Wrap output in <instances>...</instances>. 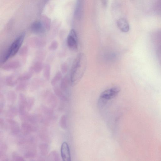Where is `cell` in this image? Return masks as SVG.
<instances>
[{
    "instance_id": "obj_31",
    "label": "cell",
    "mask_w": 161,
    "mask_h": 161,
    "mask_svg": "<svg viewBox=\"0 0 161 161\" xmlns=\"http://www.w3.org/2000/svg\"><path fill=\"white\" fill-rule=\"evenodd\" d=\"M28 85V83L26 81L21 82L17 86L16 90L18 91H24L26 89Z\"/></svg>"
},
{
    "instance_id": "obj_29",
    "label": "cell",
    "mask_w": 161,
    "mask_h": 161,
    "mask_svg": "<svg viewBox=\"0 0 161 161\" xmlns=\"http://www.w3.org/2000/svg\"><path fill=\"white\" fill-rule=\"evenodd\" d=\"M34 103H35V99L33 97L28 98L27 99L26 110L29 111L33 108Z\"/></svg>"
},
{
    "instance_id": "obj_22",
    "label": "cell",
    "mask_w": 161,
    "mask_h": 161,
    "mask_svg": "<svg viewBox=\"0 0 161 161\" xmlns=\"http://www.w3.org/2000/svg\"><path fill=\"white\" fill-rule=\"evenodd\" d=\"M39 148L41 154L43 156L46 155L49 151V147L48 144H42L39 146Z\"/></svg>"
},
{
    "instance_id": "obj_2",
    "label": "cell",
    "mask_w": 161,
    "mask_h": 161,
    "mask_svg": "<svg viewBox=\"0 0 161 161\" xmlns=\"http://www.w3.org/2000/svg\"><path fill=\"white\" fill-rule=\"evenodd\" d=\"M25 37V33H23L13 42L4 56L2 62L5 63L10 58H12L19 51Z\"/></svg>"
},
{
    "instance_id": "obj_14",
    "label": "cell",
    "mask_w": 161,
    "mask_h": 161,
    "mask_svg": "<svg viewBox=\"0 0 161 161\" xmlns=\"http://www.w3.org/2000/svg\"><path fill=\"white\" fill-rule=\"evenodd\" d=\"M30 46L34 48H39L43 47L45 44L44 40L34 38L29 41Z\"/></svg>"
},
{
    "instance_id": "obj_15",
    "label": "cell",
    "mask_w": 161,
    "mask_h": 161,
    "mask_svg": "<svg viewBox=\"0 0 161 161\" xmlns=\"http://www.w3.org/2000/svg\"><path fill=\"white\" fill-rule=\"evenodd\" d=\"M43 64L40 61H37L31 67L30 71L33 73L39 74L43 68Z\"/></svg>"
},
{
    "instance_id": "obj_11",
    "label": "cell",
    "mask_w": 161,
    "mask_h": 161,
    "mask_svg": "<svg viewBox=\"0 0 161 161\" xmlns=\"http://www.w3.org/2000/svg\"><path fill=\"white\" fill-rule=\"evenodd\" d=\"M7 122L9 124L11 131L14 135H17L19 133L20 130L18 123L11 118L7 119Z\"/></svg>"
},
{
    "instance_id": "obj_13",
    "label": "cell",
    "mask_w": 161,
    "mask_h": 161,
    "mask_svg": "<svg viewBox=\"0 0 161 161\" xmlns=\"http://www.w3.org/2000/svg\"><path fill=\"white\" fill-rule=\"evenodd\" d=\"M27 99L25 95L21 94L19 96V113L26 112Z\"/></svg>"
},
{
    "instance_id": "obj_12",
    "label": "cell",
    "mask_w": 161,
    "mask_h": 161,
    "mask_svg": "<svg viewBox=\"0 0 161 161\" xmlns=\"http://www.w3.org/2000/svg\"><path fill=\"white\" fill-rule=\"evenodd\" d=\"M32 31L37 34H42L45 32V28L42 23L40 21L34 22L31 26Z\"/></svg>"
},
{
    "instance_id": "obj_38",
    "label": "cell",
    "mask_w": 161,
    "mask_h": 161,
    "mask_svg": "<svg viewBox=\"0 0 161 161\" xmlns=\"http://www.w3.org/2000/svg\"><path fill=\"white\" fill-rule=\"evenodd\" d=\"M103 5L105 7L106 6L108 3V0H101Z\"/></svg>"
},
{
    "instance_id": "obj_17",
    "label": "cell",
    "mask_w": 161,
    "mask_h": 161,
    "mask_svg": "<svg viewBox=\"0 0 161 161\" xmlns=\"http://www.w3.org/2000/svg\"><path fill=\"white\" fill-rule=\"evenodd\" d=\"M57 97H58L61 100L66 101L67 100V98L63 94V90L60 87L56 86L53 89Z\"/></svg>"
},
{
    "instance_id": "obj_24",
    "label": "cell",
    "mask_w": 161,
    "mask_h": 161,
    "mask_svg": "<svg viewBox=\"0 0 161 161\" xmlns=\"http://www.w3.org/2000/svg\"><path fill=\"white\" fill-rule=\"evenodd\" d=\"M69 83V81L67 76H65L61 80L60 85L61 89L63 91H66L68 89Z\"/></svg>"
},
{
    "instance_id": "obj_39",
    "label": "cell",
    "mask_w": 161,
    "mask_h": 161,
    "mask_svg": "<svg viewBox=\"0 0 161 161\" xmlns=\"http://www.w3.org/2000/svg\"><path fill=\"white\" fill-rule=\"evenodd\" d=\"M4 124V122L2 118H1L0 119V125H1V127H3Z\"/></svg>"
},
{
    "instance_id": "obj_23",
    "label": "cell",
    "mask_w": 161,
    "mask_h": 161,
    "mask_svg": "<svg viewBox=\"0 0 161 161\" xmlns=\"http://www.w3.org/2000/svg\"><path fill=\"white\" fill-rule=\"evenodd\" d=\"M48 159L49 161H58L60 160L58 153L56 151H52L49 155Z\"/></svg>"
},
{
    "instance_id": "obj_28",
    "label": "cell",
    "mask_w": 161,
    "mask_h": 161,
    "mask_svg": "<svg viewBox=\"0 0 161 161\" xmlns=\"http://www.w3.org/2000/svg\"><path fill=\"white\" fill-rule=\"evenodd\" d=\"M8 100L11 103H14L16 101L17 99V95L14 92L10 91L7 94Z\"/></svg>"
},
{
    "instance_id": "obj_37",
    "label": "cell",
    "mask_w": 161,
    "mask_h": 161,
    "mask_svg": "<svg viewBox=\"0 0 161 161\" xmlns=\"http://www.w3.org/2000/svg\"><path fill=\"white\" fill-rule=\"evenodd\" d=\"M0 160L1 161H7L8 160V157L6 153L0 154Z\"/></svg>"
},
{
    "instance_id": "obj_1",
    "label": "cell",
    "mask_w": 161,
    "mask_h": 161,
    "mask_svg": "<svg viewBox=\"0 0 161 161\" xmlns=\"http://www.w3.org/2000/svg\"><path fill=\"white\" fill-rule=\"evenodd\" d=\"M87 63L86 55L83 53H79L74 61L71 69L70 81L71 85H76L81 80L86 70Z\"/></svg>"
},
{
    "instance_id": "obj_19",
    "label": "cell",
    "mask_w": 161,
    "mask_h": 161,
    "mask_svg": "<svg viewBox=\"0 0 161 161\" xmlns=\"http://www.w3.org/2000/svg\"><path fill=\"white\" fill-rule=\"evenodd\" d=\"M41 110L49 119H51L53 117V111L51 109L47 106H43L41 107Z\"/></svg>"
},
{
    "instance_id": "obj_34",
    "label": "cell",
    "mask_w": 161,
    "mask_h": 161,
    "mask_svg": "<svg viewBox=\"0 0 161 161\" xmlns=\"http://www.w3.org/2000/svg\"><path fill=\"white\" fill-rule=\"evenodd\" d=\"M28 52V48L26 46H24L20 50L19 55L21 56H26Z\"/></svg>"
},
{
    "instance_id": "obj_20",
    "label": "cell",
    "mask_w": 161,
    "mask_h": 161,
    "mask_svg": "<svg viewBox=\"0 0 161 161\" xmlns=\"http://www.w3.org/2000/svg\"><path fill=\"white\" fill-rule=\"evenodd\" d=\"M18 82V78H15L13 76H10L7 77L6 79V83L8 86L10 87L14 86Z\"/></svg>"
},
{
    "instance_id": "obj_6",
    "label": "cell",
    "mask_w": 161,
    "mask_h": 161,
    "mask_svg": "<svg viewBox=\"0 0 161 161\" xmlns=\"http://www.w3.org/2000/svg\"><path fill=\"white\" fill-rule=\"evenodd\" d=\"M84 6V0H76L74 16L78 20H80L82 17Z\"/></svg>"
},
{
    "instance_id": "obj_18",
    "label": "cell",
    "mask_w": 161,
    "mask_h": 161,
    "mask_svg": "<svg viewBox=\"0 0 161 161\" xmlns=\"http://www.w3.org/2000/svg\"><path fill=\"white\" fill-rule=\"evenodd\" d=\"M18 113V111L16 107L13 105H10L8 110L7 115L10 118H12L16 116Z\"/></svg>"
},
{
    "instance_id": "obj_4",
    "label": "cell",
    "mask_w": 161,
    "mask_h": 161,
    "mask_svg": "<svg viewBox=\"0 0 161 161\" xmlns=\"http://www.w3.org/2000/svg\"><path fill=\"white\" fill-rule=\"evenodd\" d=\"M121 90L119 87L115 86L103 91L101 94V98L106 101H108L116 97Z\"/></svg>"
},
{
    "instance_id": "obj_32",
    "label": "cell",
    "mask_w": 161,
    "mask_h": 161,
    "mask_svg": "<svg viewBox=\"0 0 161 161\" xmlns=\"http://www.w3.org/2000/svg\"><path fill=\"white\" fill-rule=\"evenodd\" d=\"M12 158L14 161H23L25 160L23 157L16 152H14L12 153Z\"/></svg>"
},
{
    "instance_id": "obj_8",
    "label": "cell",
    "mask_w": 161,
    "mask_h": 161,
    "mask_svg": "<svg viewBox=\"0 0 161 161\" xmlns=\"http://www.w3.org/2000/svg\"><path fill=\"white\" fill-rule=\"evenodd\" d=\"M20 66V63L18 60H13L4 65L2 68L6 71H10L16 69Z\"/></svg>"
},
{
    "instance_id": "obj_33",
    "label": "cell",
    "mask_w": 161,
    "mask_h": 161,
    "mask_svg": "<svg viewBox=\"0 0 161 161\" xmlns=\"http://www.w3.org/2000/svg\"><path fill=\"white\" fill-rule=\"evenodd\" d=\"M58 43L56 40L53 41L49 45V51H54L58 48Z\"/></svg>"
},
{
    "instance_id": "obj_9",
    "label": "cell",
    "mask_w": 161,
    "mask_h": 161,
    "mask_svg": "<svg viewBox=\"0 0 161 161\" xmlns=\"http://www.w3.org/2000/svg\"><path fill=\"white\" fill-rule=\"evenodd\" d=\"M36 128L27 122H24L21 126L22 132L24 135H28L31 133L35 132Z\"/></svg>"
},
{
    "instance_id": "obj_25",
    "label": "cell",
    "mask_w": 161,
    "mask_h": 161,
    "mask_svg": "<svg viewBox=\"0 0 161 161\" xmlns=\"http://www.w3.org/2000/svg\"><path fill=\"white\" fill-rule=\"evenodd\" d=\"M32 73L30 71L27 73L23 74L18 76V81L20 82L26 81L27 80L32 78Z\"/></svg>"
},
{
    "instance_id": "obj_10",
    "label": "cell",
    "mask_w": 161,
    "mask_h": 161,
    "mask_svg": "<svg viewBox=\"0 0 161 161\" xmlns=\"http://www.w3.org/2000/svg\"><path fill=\"white\" fill-rule=\"evenodd\" d=\"M117 24L119 28L123 32L127 33L129 31L130 26L129 23L125 19H119L117 22Z\"/></svg>"
},
{
    "instance_id": "obj_5",
    "label": "cell",
    "mask_w": 161,
    "mask_h": 161,
    "mask_svg": "<svg viewBox=\"0 0 161 161\" xmlns=\"http://www.w3.org/2000/svg\"><path fill=\"white\" fill-rule=\"evenodd\" d=\"M43 98L46 103L52 108H55L57 104V99L56 96L49 91L45 92L43 95Z\"/></svg>"
},
{
    "instance_id": "obj_36",
    "label": "cell",
    "mask_w": 161,
    "mask_h": 161,
    "mask_svg": "<svg viewBox=\"0 0 161 161\" xmlns=\"http://www.w3.org/2000/svg\"><path fill=\"white\" fill-rule=\"evenodd\" d=\"M61 69L63 74H65L67 72L68 67L66 64L63 63L61 65Z\"/></svg>"
},
{
    "instance_id": "obj_3",
    "label": "cell",
    "mask_w": 161,
    "mask_h": 161,
    "mask_svg": "<svg viewBox=\"0 0 161 161\" xmlns=\"http://www.w3.org/2000/svg\"><path fill=\"white\" fill-rule=\"evenodd\" d=\"M67 43L68 47L71 51H78V37L77 34L74 29H72L70 31L67 37Z\"/></svg>"
},
{
    "instance_id": "obj_30",
    "label": "cell",
    "mask_w": 161,
    "mask_h": 161,
    "mask_svg": "<svg viewBox=\"0 0 161 161\" xmlns=\"http://www.w3.org/2000/svg\"><path fill=\"white\" fill-rule=\"evenodd\" d=\"M60 124L62 128H67V117L66 115H63L61 117L60 121Z\"/></svg>"
},
{
    "instance_id": "obj_16",
    "label": "cell",
    "mask_w": 161,
    "mask_h": 161,
    "mask_svg": "<svg viewBox=\"0 0 161 161\" xmlns=\"http://www.w3.org/2000/svg\"><path fill=\"white\" fill-rule=\"evenodd\" d=\"M43 117L41 114H37L31 115L29 117L28 121L33 124L43 121Z\"/></svg>"
},
{
    "instance_id": "obj_21",
    "label": "cell",
    "mask_w": 161,
    "mask_h": 161,
    "mask_svg": "<svg viewBox=\"0 0 161 161\" xmlns=\"http://www.w3.org/2000/svg\"><path fill=\"white\" fill-rule=\"evenodd\" d=\"M37 152L35 149H30L25 152L24 156L27 159H32L35 158Z\"/></svg>"
},
{
    "instance_id": "obj_7",
    "label": "cell",
    "mask_w": 161,
    "mask_h": 161,
    "mask_svg": "<svg viewBox=\"0 0 161 161\" xmlns=\"http://www.w3.org/2000/svg\"><path fill=\"white\" fill-rule=\"evenodd\" d=\"M61 158L63 161H71V156L69 148L66 142H64L61 148Z\"/></svg>"
},
{
    "instance_id": "obj_27",
    "label": "cell",
    "mask_w": 161,
    "mask_h": 161,
    "mask_svg": "<svg viewBox=\"0 0 161 161\" xmlns=\"http://www.w3.org/2000/svg\"><path fill=\"white\" fill-rule=\"evenodd\" d=\"M51 75V67L49 65H45L44 68V76L45 79L47 80H49Z\"/></svg>"
},
{
    "instance_id": "obj_35",
    "label": "cell",
    "mask_w": 161,
    "mask_h": 161,
    "mask_svg": "<svg viewBox=\"0 0 161 161\" xmlns=\"http://www.w3.org/2000/svg\"><path fill=\"white\" fill-rule=\"evenodd\" d=\"M7 145L5 144H2L0 147V154L5 153L7 150Z\"/></svg>"
},
{
    "instance_id": "obj_26",
    "label": "cell",
    "mask_w": 161,
    "mask_h": 161,
    "mask_svg": "<svg viewBox=\"0 0 161 161\" xmlns=\"http://www.w3.org/2000/svg\"><path fill=\"white\" fill-rule=\"evenodd\" d=\"M62 78V75L61 73L60 72H57L51 80V85L53 86H55Z\"/></svg>"
}]
</instances>
